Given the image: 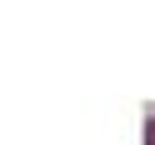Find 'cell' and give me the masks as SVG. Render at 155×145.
I'll return each mask as SVG.
<instances>
[{"label":"cell","mask_w":155,"mask_h":145,"mask_svg":"<svg viewBox=\"0 0 155 145\" xmlns=\"http://www.w3.org/2000/svg\"><path fill=\"white\" fill-rule=\"evenodd\" d=\"M145 145H155V115L145 120Z\"/></svg>","instance_id":"6da1fadb"}]
</instances>
